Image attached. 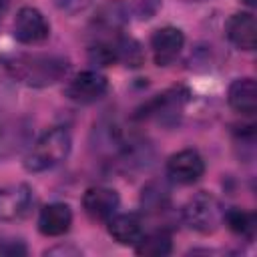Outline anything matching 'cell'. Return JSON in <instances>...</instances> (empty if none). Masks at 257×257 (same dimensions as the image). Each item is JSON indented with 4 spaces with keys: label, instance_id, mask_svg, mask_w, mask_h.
I'll use <instances>...</instances> for the list:
<instances>
[{
    "label": "cell",
    "instance_id": "cell-25",
    "mask_svg": "<svg viewBox=\"0 0 257 257\" xmlns=\"http://www.w3.org/2000/svg\"><path fill=\"white\" fill-rule=\"evenodd\" d=\"M8 6H10V0H0V24H2L6 12H8Z\"/></svg>",
    "mask_w": 257,
    "mask_h": 257
},
{
    "label": "cell",
    "instance_id": "cell-15",
    "mask_svg": "<svg viewBox=\"0 0 257 257\" xmlns=\"http://www.w3.org/2000/svg\"><path fill=\"white\" fill-rule=\"evenodd\" d=\"M229 106L245 116H253L257 110V84L251 76L235 78L227 92Z\"/></svg>",
    "mask_w": 257,
    "mask_h": 257
},
{
    "label": "cell",
    "instance_id": "cell-6",
    "mask_svg": "<svg viewBox=\"0 0 257 257\" xmlns=\"http://www.w3.org/2000/svg\"><path fill=\"white\" fill-rule=\"evenodd\" d=\"M34 207V191L26 183H14L0 189V221L14 223L30 215Z\"/></svg>",
    "mask_w": 257,
    "mask_h": 257
},
{
    "label": "cell",
    "instance_id": "cell-23",
    "mask_svg": "<svg viewBox=\"0 0 257 257\" xmlns=\"http://www.w3.org/2000/svg\"><path fill=\"white\" fill-rule=\"evenodd\" d=\"M58 8H62L64 12L68 14H76V12H82L86 6L92 4V0H56Z\"/></svg>",
    "mask_w": 257,
    "mask_h": 257
},
{
    "label": "cell",
    "instance_id": "cell-21",
    "mask_svg": "<svg viewBox=\"0 0 257 257\" xmlns=\"http://www.w3.org/2000/svg\"><path fill=\"white\" fill-rule=\"evenodd\" d=\"M161 8V0H131V10L139 20H151Z\"/></svg>",
    "mask_w": 257,
    "mask_h": 257
},
{
    "label": "cell",
    "instance_id": "cell-8",
    "mask_svg": "<svg viewBox=\"0 0 257 257\" xmlns=\"http://www.w3.org/2000/svg\"><path fill=\"white\" fill-rule=\"evenodd\" d=\"M189 92L185 88H171L163 94H157L153 100H149L141 110H139V118H159L163 122L169 120H177V116L181 114L185 102H187Z\"/></svg>",
    "mask_w": 257,
    "mask_h": 257
},
{
    "label": "cell",
    "instance_id": "cell-3",
    "mask_svg": "<svg viewBox=\"0 0 257 257\" xmlns=\"http://www.w3.org/2000/svg\"><path fill=\"white\" fill-rule=\"evenodd\" d=\"M223 213L225 209L215 195L207 191H199L183 207V221L185 225H189V229L201 235H209L215 233L223 223Z\"/></svg>",
    "mask_w": 257,
    "mask_h": 257
},
{
    "label": "cell",
    "instance_id": "cell-16",
    "mask_svg": "<svg viewBox=\"0 0 257 257\" xmlns=\"http://www.w3.org/2000/svg\"><path fill=\"white\" fill-rule=\"evenodd\" d=\"M106 223H108V235L120 245L135 247L145 233L143 221L135 213H114Z\"/></svg>",
    "mask_w": 257,
    "mask_h": 257
},
{
    "label": "cell",
    "instance_id": "cell-2",
    "mask_svg": "<svg viewBox=\"0 0 257 257\" xmlns=\"http://www.w3.org/2000/svg\"><path fill=\"white\" fill-rule=\"evenodd\" d=\"M72 151V137L64 126L48 128L30 145L24 157V169L28 173H44L68 159Z\"/></svg>",
    "mask_w": 257,
    "mask_h": 257
},
{
    "label": "cell",
    "instance_id": "cell-27",
    "mask_svg": "<svg viewBox=\"0 0 257 257\" xmlns=\"http://www.w3.org/2000/svg\"><path fill=\"white\" fill-rule=\"evenodd\" d=\"M187 2H203V0H187Z\"/></svg>",
    "mask_w": 257,
    "mask_h": 257
},
{
    "label": "cell",
    "instance_id": "cell-1",
    "mask_svg": "<svg viewBox=\"0 0 257 257\" xmlns=\"http://www.w3.org/2000/svg\"><path fill=\"white\" fill-rule=\"evenodd\" d=\"M70 70V60L62 54L24 52L0 56V84L14 82L30 88H44L62 80Z\"/></svg>",
    "mask_w": 257,
    "mask_h": 257
},
{
    "label": "cell",
    "instance_id": "cell-12",
    "mask_svg": "<svg viewBox=\"0 0 257 257\" xmlns=\"http://www.w3.org/2000/svg\"><path fill=\"white\" fill-rule=\"evenodd\" d=\"M30 143V126L22 118H10L0 110V161L20 153Z\"/></svg>",
    "mask_w": 257,
    "mask_h": 257
},
{
    "label": "cell",
    "instance_id": "cell-22",
    "mask_svg": "<svg viewBox=\"0 0 257 257\" xmlns=\"http://www.w3.org/2000/svg\"><path fill=\"white\" fill-rule=\"evenodd\" d=\"M28 249L24 245V241L20 239H6L0 243V255H8V257H18V255H26Z\"/></svg>",
    "mask_w": 257,
    "mask_h": 257
},
{
    "label": "cell",
    "instance_id": "cell-14",
    "mask_svg": "<svg viewBox=\"0 0 257 257\" xmlns=\"http://www.w3.org/2000/svg\"><path fill=\"white\" fill-rule=\"evenodd\" d=\"M227 38L239 50H253L257 44V24L251 12H237L225 24Z\"/></svg>",
    "mask_w": 257,
    "mask_h": 257
},
{
    "label": "cell",
    "instance_id": "cell-4",
    "mask_svg": "<svg viewBox=\"0 0 257 257\" xmlns=\"http://www.w3.org/2000/svg\"><path fill=\"white\" fill-rule=\"evenodd\" d=\"M128 14H131V8L122 0H106L104 4H100L90 22L94 40L118 36L122 28L128 24V18H131Z\"/></svg>",
    "mask_w": 257,
    "mask_h": 257
},
{
    "label": "cell",
    "instance_id": "cell-20",
    "mask_svg": "<svg viewBox=\"0 0 257 257\" xmlns=\"http://www.w3.org/2000/svg\"><path fill=\"white\" fill-rule=\"evenodd\" d=\"M114 54H116V62H120L124 66H131V68H137L145 62L143 46L135 38H128V36H122V34H118L114 38Z\"/></svg>",
    "mask_w": 257,
    "mask_h": 257
},
{
    "label": "cell",
    "instance_id": "cell-24",
    "mask_svg": "<svg viewBox=\"0 0 257 257\" xmlns=\"http://www.w3.org/2000/svg\"><path fill=\"white\" fill-rule=\"evenodd\" d=\"M44 255H70V257H78L80 251L76 247H72V245H56L52 249H46Z\"/></svg>",
    "mask_w": 257,
    "mask_h": 257
},
{
    "label": "cell",
    "instance_id": "cell-5",
    "mask_svg": "<svg viewBox=\"0 0 257 257\" xmlns=\"http://www.w3.org/2000/svg\"><path fill=\"white\" fill-rule=\"evenodd\" d=\"M108 90V80L98 70H82L68 80L64 96L76 104H92L100 100Z\"/></svg>",
    "mask_w": 257,
    "mask_h": 257
},
{
    "label": "cell",
    "instance_id": "cell-7",
    "mask_svg": "<svg viewBox=\"0 0 257 257\" xmlns=\"http://www.w3.org/2000/svg\"><path fill=\"white\" fill-rule=\"evenodd\" d=\"M12 36L20 44H40L50 36V24L38 8L22 6L14 16Z\"/></svg>",
    "mask_w": 257,
    "mask_h": 257
},
{
    "label": "cell",
    "instance_id": "cell-10",
    "mask_svg": "<svg viewBox=\"0 0 257 257\" xmlns=\"http://www.w3.org/2000/svg\"><path fill=\"white\" fill-rule=\"evenodd\" d=\"M120 205V197L114 189L104 185L88 187L82 195V209L92 221H108Z\"/></svg>",
    "mask_w": 257,
    "mask_h": 257
},
{
    "label": "cell",
    "instance_id": "cell-11",
    "mask_svg": "<svg viewBox=\"0 0 257 257\" xmlns=\"http://www.w3.org/2000/svg\"><path fill=\"white\" fill-rule=\"evenodd\" d=\"M185 46V34L177 26H163L151 36V50L157 66H169L181 54Z\"/></svg>",
    "mask_w": 257,
    "mask_h": 257
},
{
    "label": "cell",
    "instance_id": "cell-18",
    "mask_svg": "<svg viewBox=\"0 0 257 257\" xmlns=\"http://www.w3.org/2000/svg\"><path fill=\"white\" fill-rule=\"evenodd\" d=\"M171 251H173V239H171V233L165 229L153 231L149 235L143 233V237L135 245V253L145 257H165Z\"/></svg>",
    "mask_w": 257,
    "mask_h": 257
},
{
    "label": "cell",
    "instance_id": "cell-9",
    "mask_svg": "<svg viewBox=\"0 0 257 257\" xmlns=\"http://www.w3.org/2000/svg\"><path fill=\"white\" fill-rule=\"evenodd\" d=\"M205 173V161L195 149H183L169 157L167 161V175L181 185L197 183Z\"/></svg>",
    "mask_w": 257,
    "mask_h": 257
},
{
    "label": "cell",
    "instance_id": "cell-26",
    "mask_svg": "<svg viewBox=\"0 0 257 257\" xmlns=\"http://www.w3.org/2000/svg\"><path fill=\"white\" fill-rule=\"evenodd\" d=\"M247 6H255V0H243Z\"/></svg>",
    "mask_w": 257,
    "mask_h": 257
},
{
    "label": "cell",
    "instance_id": "cell-19",
    "mask_svg": "<svg viewBox=\"0 0 257 257\" xmlns=\"http://www.w3.org/2000/svg\"><path fill=\"white\" fill-rule=\"evenodd\" d=\"M223 223L239 237L243 239H253L255 237V229H257V217L251 211L239 209V207H231L223 213Z\"/></svg>",
    "mask_w": 257,
    "mask_h": 257
},
{
    "label": "cell",
    "instance_id": "cell-13",
    "mask_svg": "<svg viewBox=\"0 0 257 257\" xmlns=\"http://www.w3.org/2000/svg\"><path fill=\"white\" fill-rule=\"evenodd\" d=\"M72 209L66 203H48L38 213V231L44 237H60L70 231Z\"/></svg>",
    "mask_w": 257,
    "mask_h": 257
},
{
    "label": "cell",
    "instance_id": "cell-17",
    "mask_svg": "<svg viewBox=\"0 0 257 257\" xmlns=\"http://www.w3.org/2000/svg\"><path fill=\"white\" fill-rule=\"evenodd\" d=\"M171 207V189L163 181H149L141 191V209L149 215H159Z\"/></svg>",
    "mask_w": 257,
    "mask_h": 257
}]
</instances>
